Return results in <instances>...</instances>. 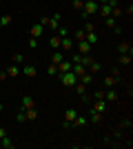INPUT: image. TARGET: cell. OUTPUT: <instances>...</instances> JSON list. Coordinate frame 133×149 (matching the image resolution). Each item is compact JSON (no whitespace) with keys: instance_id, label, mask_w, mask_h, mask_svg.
<instances>
[{"instance_id":"obj_5","label":"cell","mask_w":133,"mask_h":149,"mask_svg":"<svg viewBox=\"0 0 133 149\" xmlns=\"http://www.w3.org/2000/svg\"><path fill=\"white\" fill-rule=\"evenodd\" d=\"M93 111H100V113H107V109H109V102L107 100H102V98H95V102H93V107H91Z\"/></svg>"},{"instance_id":"obj_8","label":"cell","mask_w":133,"mask_h":149,"mask_svg":"<svg viewBox=\"0 0 133 149\" xmlns=\"http://www.w3.org/2000/svg\"><path fill=\"white\" fill-rule=\"evenodd\" d=\"M31 107H36V100H33V96H22V100H20V109L25 111V109H31Z\"/></svg>"},{"instance_id":"obj_23","label":"cell","mask_w":133,"mask_h":149,"mask_svg":"<svg viewBox=\"0 0 133 149\" xmlns=\"http://www.w3.org/2000/svg\"><path fill=\"white\" fill-rule=\"evenodd\" d=\"M13 22V16H9V13H5V16H0V27H9Z\"/></svg>"},{"instance_id":"obj_20","label":"cell","mask_w":133,"mask_h":149,"mask_svg":"<svg viewBox=\"0 0 133 149\" xmlns=\"http://www.w3.org/2000/svg\"><path fill=\"white\" fill-rule=\"evenodd\" d=\"M84 40H87L89 45H98V40H100V38H98V33H95V31H87V38H84Z\"/></svg>"},{"instance_id":"obj_10","label":"cell","mask_w":133,"mask_h":149,"mask_svg":"<svg viewBox=\"0 0 133 149\" xmlns=\"http://www.w3.org/2000/svg\"><path fill=\"white\" fill-rule=\"evenodd\" d=\"M42 33H44V25H40V22L31 25V29H29V36H31V38H40Z\"/></svg>"},{"instance_id":"obj_36","label":"cell","mask_w":133,"mask_h":149,"mask_svg":"<svg viewBox=\"0 0 133 149\" xmlns=\"http://www.w3.org/2000/svg\"><path fill=\"white\" fill-rule=\"evenodd\" d=\"M27 47H29V49H36V47H38V38H31V36H29V40H27Z\"/></svg>"},{"instance_id":"obj_40","label":"cell","mask_w":133,"mask_h":149,"mask_svg":"<svg viewBox=\"0 0 133 149\" xmlns=\"http://www.w3.org/2000/svg\"><path fill=\"white\" fill-rule=\"evenodd\" d=\"M47 22H49V16H42V18H40V25L47 27Z\"/></svg>"},{"instance_id":"obj_13","label":"cell","mask_w":133,"mask_h":149,"mask_svg":"<svg viewBox=\"0 0 133 149\" xmlns=\"http://www.w3.org/2000/svg\"><path fill=\"white\" fill-rule=\"evenodd\" d=\"M0 147L2 149H16V143L9 136H5V138H0Z\"/></svg>"},{"instance_id":"obj_30","label":"cell","mask_w":133,"mask_h":149,"mask_svg":"<svg viewBox=\"0 0 133 149\" xmlns=\"http://www.w3.org/2000/svg\"><path fill=\"white\" fill-rule=\"evenodd\" d=\"M87 123H89V118H84V116H76V120H73V125H76V127H84Z\"/></svg>"},{"instance_id":"obj_12","label":"cell","mask_w":133,"mask_h":149,"mask_svg":"<svg viewBox=\"0 0 133 149\" xmlns=\"http://www.w3.org/2000/svg\"><path fill=\"white\" fill-rule=\"evenodd\" d=\"M60 42H62V36H60V33H56V36L49 38V47L51 49H60Z\"/></svg>"},{"instance_id":"obj_42","label":"cell","mask_w":133,"mask_h":149,"mask_svg":"<svg viewBox=\"0 0 133 149\" xmlns=\"http://www.w3.org/2000/svg\"><path fill=\"white\" fill-rule=\"evenodd\" d=\"M2 109H5V105H2V102H0V113H2Z\"/></svg>"},{"instance_id":"obj_43","label":"cell","mask_w":133,"mask_h":149,"mask_svg":"<svg viewBox=\"0 0 133 149\" xmlns=\"http://www.w3.org/2000/svg\"><path fill=\"white\" fill-rule=\"evenodd\" d=\"M0 29H2V27H0Z\"/></svg>"},{"instance_id":"obj_27","label":"cell","mask_w":133,"mask_h":149,"mask_svg":"<svg viewBox=\"0 0 133 149\" xmlns=\"http://www.w3.org/2000/svg\"><path fill=\"white\" fill-rule=\"evenodd\" d=\"M115 82H118V76H107L104 78V87H115Z\"/></svg>"},{"instance_id":"obj_18","label":"cell","mask_w":133,"mask_h":149,"mask_svg":"<svg viewBox=\"0 0 133 149\" xmlns=\"http://www.w3.org/2000/svg\"><path fill=\"white\" fill-rule=\"evenodd\" d=\"M98 13H100L102 18H109L111 16V5H100L98 7Z\"/></svg>"},{"instance_id":"obj_33","label":"cell","mask_w":133,"mask_h":149,"mask_svg":"<svg viewBox=\"0 0 133 149\" xmlns=\"http://www.w3.org/2000/svg\"><path fill=\"white\" fill-rule=\"evenodd\" d=\"M118 60H120V65H131V54H122Z\"/></svg>"},{"instance_id":"obj_9","label":"cell","mask_w":133,"mask_h":149,"mask_svg":"<svg viewBox=\"0 0 133 149\" xmlns=\"http://www.w3.org/2000/svg\"><path fill=\"white\" fill-rule=\"evenodd\" d=\"M5 71H7V76H9V78H18V76L22 74V69H20V65H13V62H11V65H9V67L5 69Z\"/></svg>"},{"instance_id":"obj_19","label":"cell","mask_w":133,"mask_h":149,"mask_svg":"<svg viewBox=\"0 0 133 149\" xmlns=\"http://www.w3.org/2000/svg\"><path fill=\"white\" fill-rule=\"evenodd\" d=\"M25 116H27V123H29V120H36V118H38V109H36V107L25 109Z\"/></svg>"},{"instance_id":"obj_41","label":"cell","mask_w":133,"mask_h":149,"mask_svg":"<svg viewBox=\"0 0 133 149\" xmlns=\"http://www.w3.org/2000/svg\"><path fill=\"white\" fill-rule=\"evenodd\" d=\"M7 136V129H5V127H0V138H5Z\"/></svg>"},{"instance_id":"obj_37","label":"cell","mask_w":133,"mask_h":149,"mask_svg":"<svg viewBox=\"0 0 133 149\" xmlns=\"http://www.w3.org/2000/svg\"><path fill=\"white\" fill-rule=\"evenodd\" d=\"M16 120H18V123H27V116H25V111H22V109L16 113Z\"/></svg>"},{"instance_id":"obj_25","label":"cell","mask_w":133,"mask_h":149,"mask_svg":"<svg viewBox=\"0 0 133 149\" xmlns=\"http://www.w3.org/2000/svg\"><path fill=\"white\" fill-rule=\"evenodd\" d=\"M73 89H76V91L80 93V96H84V93H87V85H84V82H80V80H78L76 85H73Z\"/></svg>"},{"instance_id":"obj_3","label":"cell","mask_w":133,"mask_h":149,"mask_svg":"<svg viewBox=\"0 0 133 149\" xmlns=\"http://www.w3.org/2000/svg\"><path fill=\"white\" fill-rule=\"evenodd\" d=\"M78 111L73 109V107H69L67 111H64V127H73V120H76Z\"/></svg>"},{"instance_id":"obj_24","label":"cell","mask_w":133,"mask_h":149,"mask_svg":"<svg viewBox=\"0 0 133 149\" xmlns=\"http://www.w3.org/2000/svg\"><path fill=\"white\" fill-rule=\"evenodd\" d=\"M78 80H80V82H84V85H87V87H89V85L93 82V74H89V71H87V74H82V76H80V78H78Z\"/></svg>"},{"instance_id":"obj_7","label":"cell","mask_w":133,"mask_h":149,"mask_svg":"<svg viewBox=\"0 0 133 149\" xmlns=\"http://www.w3.org/2000/svg\"><path fill=\"white\" fill-rule=\"evenodd\" d=\"M60 13H53V16H49V22H47V27H49L51 31H58V27H60Z\"/></svg>"},{"instance_id":"obj_4","label":"cell","mask_w":133,"mask_h":149,"mask_svg":"<svg viewBox=\"0 0 133 149\" xmlns=\"http://www.w3.org/2000/svg\"><path fill=\"white\" fill-rule=\"evenodd\" d=\"M76 49H78V54H82V56H87V54H91V49H93V45H89L87 40H80V42H76Z\"/></svg>"},{"instance_id":"obj_11","label":"cell","mask_w":133,"mask_h":149,"mask_svg":"<svg viewBox=\"0 0 133 149\" xmlns=\"http://www.w3.org/2000/svg\"><path fill=\"white\" fill-rule=\"evenodd\" d=\"M22 76H27V78H36V76H38V69L33 67V65H22Z\"/></svg>"},{"instance_id":"obj_16","label":"cell","mask_w":133,"mask_h":149,"mask_svg":"<svg viewBox=\"0 0 133 149\" xmlns=\"http://www.w3.org/2000/svg\"><path fill=\"white\" fill-rule=\"evenodd\" d=\"M71 67H73V65H71V60H62L60 65H58V74H64V71H71Z\"/></svg>"},{"instance_id":"obj_14","label":"cell","mask_w":133,"mask_h":149,"mask_svg":"<svg viewBox=\"0 0 133 149\" xmlns=\"http://www.w3.org/2000/svg\"><path fill=\"white\" fill-rule=\"evenodd\" d=\"M100 69H102V65H100V62H98V60H91V62H89V67H87V71L95 76L98 71H100Z\"/></svg>"},{"instance_id":"obj_1","label":"cell","mask_w":133,"mask_h":149,"mask_svg":"<svg viewBox=\"0 0 133 149\" xmlns=\"http://www.w3.org/2000/svg\"><path fill=\"white\" fill-rule=\"evenodd\" d=\"M98 2H95V0H84V7H82V18H91V16H95V13H98Z\"/></svg>"},{"instance_id":"obj_2","label":"cell","mask_w":133,"mask_h":149,"mask_svg":"<svg viewBox=\"0 0 133 149\" xmlns=\"http://www.w3.org/2000/svg\"><path fill=\"white\" fill-rule=\"evenodd\" d=\"M60 76V82H62V87H73V85H76L78 82V76L73 74V71H64V74H58Z\"/></svg>"},{"instance_id":"obj_34","label":"cell","mask_w":133,"mask_h":149,"mask_svg":"<svg viewBox=\"0 0 133 149\" xmlns=\"http://www.w3.org/2000/svg\"><path fill=\"white\" fill-rule=\"evenodd\" d=\"M47 76H58V65H53V62H51L49 67H47Z\"/></svg>"},{"instance_id":"obj_39","label":"cell","mask_w":133,"mask_h":149,"mask_svg":"<svg viewBox=\"0 0 133 149\" xmlns=\"http://www.w3.org/2000/svg\"><path fill=\"white\" fill-rule=\"evenodd\" d=\"M84 31H95V27H93V22H87V25H84Z\"/></svg>"},{"instance_id":"obj_29","label":"cell","mask_w":133,"mask_h":149,"mask_svg":"<svg viewBox=\"0 0 133 149\" xmlns=\"http://www.w3.org/2000/svg\"><path fill=\"white\" fill-rule=\"evenodd\" d=\"M73 38H76V42H80V40H84V38H87V31H84V29H76Z\"/></svg>"},{"instance_id":"obj_21","label":"cell","mask_w":133,"mask_h":149,"mask_svg":"<svg viewBox=\"0 0 133 149\" xmlns=\"http://www.w3.org/2000/svg\"><path fill=\"white\" fill-rule=\"evenodd\" d=\"M118 51H120V54H131V42L122 40V42L118 45Z\"/></svg>"},{"instance_id":"obj_22","label":"cell","mask_w":133,"mask_h":149,"mask_svg":"<svg viewBox=\"0 0 133 149\" xmlns=\"http://www.w3.org/2000/svg\"><path fill=\"white\" fill-rule=\"evenodd\" d=\"M71 71H73V74L80 78L82 74H87V67H84V65H73V67H71Z\"/></svg>"},{"instance_id":"obj_35","label":"cell","mask_w":133,"mask_h":149,"mask_svg":"<svg viewBox=\"0 0 133 149\" xmlns=\"http://www.w3.org/2000/svg\"><path fill=\"white\" fill-rule=\"evenodd\" d=\"M111 16H113V18H118V16H122V7H120V5L111 7Z\"/></svg>"},{"instance_id":"obj_6","label":"cell","mask_w":133,"mask_h":149,"mask_svg":"<svg viewBox=\"0 0 133 149\" xmlns=\"http://www.w3.org/2000/svg\"><path fill=\"white\" fill-rule=\"evenodd\" d=\"M60 49H62V51H67V54H71V51H73V38H71V36H62Z\"/></svg>"},{"instance_id":"obj_15","label":"cell","mask_w":133,"mask_h":149,"mask_svg":"<svg viewBox=\"0 0 133 149\" xmlns=\"http://www.w3.org/2000/svg\"><path fill=\"white\" fill-rule=\"evenodd\" d=\"M104 100H107V102H115V100H118V91L109 87V91H104Z\"/></svg>"},{"instance_id":"obj_28","label":"cell","mask_w":133,"mask_h":149,"mask_svg":"<svg viewBox=\"0 0 133 149\" xmlns=\"http://www.w3.org/2000/svg\"><path fill=\"white\" fill-rule=\"evenodd\" d=\"M11 62H13V65H22V62H25V54H13Z\"/></svg>"},{"instance_id":"obj_17","label":"cell","mask_w":133,"mask_h":149,"mask_svg":"<svg viewBox=\"0 0 133 149\" xmlns=\"http://www.w3.org/2000/svg\"><path fill=\"white\" fill-rule=\"evenodd\" d=\"M102 116H104V113L93 111V109H91V113H89V120H91V123H95V125H100V123H102Z\"/></svg>"},{"instance_id":"obj_26","label":"cell","mask_w":133,"mask_h":149,"mask_svg":"<svg viewBox=\"0 0 133 149\" xmlns=\"http://www.w3.org/2000/svg\"><path fill=\"white\" fill-rule=\"evenodd\" d=\"M64 60V54H60V51L56 49V54H53V56H51V62H53V65H60V62Z\"/></svg>"},{"instance_id":"obj_31","label":"cell","mask_w":133,"mask_h":149,"mask_svg":"<svg viewBox=\"0 0 133 149\" xmlns=\"http://www.w3.org/2000/svg\"><path fill=\"white\" fill-rule=\"evenodd\" d=\"M104 25H107L109 29H115V27H118V22H115L113 16H109V18H104Z\"/></svg>"},{"instance_id":"obj_38","label":"cell","mask_w":133,"mask_h":149,"mask_svg":"<svg viewBox=\"0 0 133 149\" xmlns=\"http://www.w3.org/2000/svg\"><path fill=\"white\" fill-rule=\"evenodd\" d=\"M58 33H60V36H69V29H67V27H58Z\"/></svg>"},{"instance_id":"obj_32","label":"cell","mask_w":133,"mask_h":149,"mask_svg":"<svg viewBox=\"0 0 133 149\" xmlns=\"http://www.w3.org/2000/svg\"><path fill=\"white\" fill-rule=\"evenodd\" d=\"M71 7H73V11H82L84 0H73V2H71Z\"/></svg>"}]
</instances>
